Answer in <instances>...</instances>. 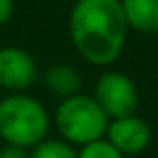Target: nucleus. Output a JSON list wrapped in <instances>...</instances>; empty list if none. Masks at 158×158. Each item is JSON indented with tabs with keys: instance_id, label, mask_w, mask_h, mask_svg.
Listing matches in <instances>:
<instances>
[{
	"instance_id": "obj_5",
	"label": "nucleus",
	"mask_w": 158,
	"mask_h": 158,
	"mask_svg": "<svg viewBox=\"0 0 158 158\" xmlns=\"http://www.w3.org/2000/svg\"><path fill=\"white\" fill-rule=\"evenodd\" d=\"M38 78L36 60L20 46L0 48V88L8 94H20L32 88Z\"/></svg>"
},
{
	"instance_id": "obj_11",
	"label": "nucleus",
	"mask_w": 158,
	"mask_h": 158,
	"mask_svg": "<svg viewBox=\"0 0 158 158\" xmlns=\"http://www.w3.org/2000/svg\"><path fill=\"white\" fill-rule=\"evenodd\" d=\"M0 158H30V152L18 146H2L0 148Z\"/></svg>"
},
{
	"instance_id": "obj_6",
	"label": "nucleus",
	"mask_w": 158,
	"mask_h": 158,
	"mask_svg": "<svg viewBox=\"0 0 158 158\" xmlns=\"http://www.w3.org/2000/svg\"><path fill=\"white\" fill-rule=\"evenodd\" d=\"M104 138L126 158V156L140 154L150 146L152 130H150V124L144 118L130 114V116L110 120Z\"/></svg>"
},
{
	"instance_id": "obj_10",
	"label": "nucleus",
	"mask_w": 158,
	"mask_h": 158,
	"mask_svg": "<svg viewBox=\"0 0 158 158\" xmlns=\"http://www.w3.org/2000/svg\"><path fill=\"white\" fill-rule=\"evenodd\" d=\"M78 158H124V156L106 138H100L96 142H90L86 146L78 148Z\"/></svg>"
},
{
	"instance_id": "obj_1",
	"label": "nucleus",
	"mask_w": 158,
	"mask_h": 158,
	"mask_svg": "<svg viewBox=\"0 0 158 158\" xmlns=\"http://www.w3.org/2000/svg\"><path fill=\"white\" fill-rule=\"evenodd\" d=\"M128 30L120 0H74L68 32L84 62L92 66L116 62L126 46Z\"/></svg>"
},
{
	"instance_id": "obj_2",
	"label": "nucleus",
	"mask_w": 158,
	"mask_h": 158,
	"mask_svg": "<svg viewBox=\"0 0 158 158\" xmlns=\"http://www.w3.org/2000/svg\"><path fill=\"white\" fill-rule=\"evenodd\" d=\"M50 124L46 106L30 94H8L0 100V138L8 146L32 150L48 138Z\"/></svg>"
},
{
	"instance_id": "obj_12",
	"label": "nucleus",
	"mask_w": 158,
	"mask_h": 158,
	"mask_svg": "<svg viewBox=\"0 0 158 158\" xmlns=\"http://www.w3.org/2000/svg\"><path fill=\"white\" fill-rule=\"evenodd\" d=\"M14 14V0H0V26L8 22Z\"/></svg>"
},
{
	"instance_id": "obj_7",
	"label": "nucleus",
	"mask_w": 158,
	"mask_h": 158,
	"mask_svg": "<svg viewBox=\"0 0 158 158\" xmlns=\"http://www.w3.org/2000/svg\"><path fill=\"white\" fill-rule=\"evenodd\" d=\"M128 28L142 34H158V0H120Z\"/></svg>"
},
{
	"instance_id": "obj_3",
	"label": "nucleus",
	"mask_w": 158,
	"mask_h": 158,
	"mask_svg": "<svg viewBox=\"0 0 158 158\" xmlns=\"http://www.w3.org/2000/svg\"><path fill=\"white\" fill-rule=\"evenodd\" d=\"M108 116L88 94H74L62 98L52 114V124L64 142L74 148H82L90 142L104 138L108 128Z\"/></svg>"
},
{
	"instance_id": "obj_9",
	"label": "nucleus",
	"mask_w": 158,
	"mask_h": 158,
	"mask_svg": "<svg viewBox=\"0 0 158 158\" xmlns=\"http://www.w3.org/2000/svg\"><path fill=\"white\" fill-rule=\"evenodd\" d=\"M30 152V158H78V150L62 138H44Z\"/></svg>"
},
{
	"instance_id": "obj_8",
	"label": "nucleus",
	"mask_w": 158,
	"mask_h": 158,
	"mask_svg": "<svg viewBox=\"0 0 158 158\" xmlns=\"http://www.w3.org/2000/svg\"><path fill=\"white\" fill-rule=\"evenodd\" d=\"M42 84L50 94L62 98L74 96L82 88V76L68 64H52L42 72Z\"/></svg>"
},
{
	"instance_id": "obj_4",
	"label": "nucleus",
	"mask_w": 158,
	"mask_h": 158,
	"mask_svg": "<svg viewBox=\"0 0 158 158\" xmlns=\"http://www.w3.org/2000/svg\"><path fill=\"white\" fill-rule=\"evenodd\" d=\"M92 98L108 116V120L136 114L140 102L134 80L120 70H106L98 76Z\"/></svg>"
}]
</instances>
